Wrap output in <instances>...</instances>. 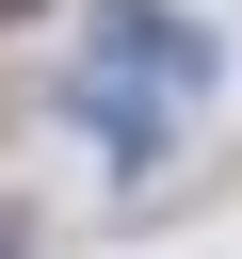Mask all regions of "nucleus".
Returning <instances> with one entry per match:
<instances>
[{
    "mask_svg": "<svg viewBox=\"0 0 242 259\" xmlns=\"http://www.w3.org/2000/svg\"><path fill=\"white\" fill-rule=\"evenodd\" d=\"M81 81H129V97L161 81V97H194V81H210V32H194V16H161V0H113V16H97V65H81Z\"/></svg>",
    "mask_w": 242,
    "mask_h": 259,
    "instance_id": "1",
    "label": "nucleus"
},
{
    "mask_svg": "<svg viewBox=\"0 0 242 259\" xmlns=\"http://www.w3.org/2000/svg\"><path fill=\"white\" fill-rule=\"evenodd\" d=\"M0 259H32V210H16V194H0Z\"/></svg>",
    "mask_w": 242,
    "mask_h": 259,
    "instance_id": "2",
    "label": "nucleus"
},
{
    "mask_svg": "<svg viewBox=\"0 0 242 259\" xmlns=\"http://www.w3.org/2000/svg\"><path fill=\"white\" fill-rule=\"evenodd\" d=\"M32 16H65V0H0V32H32Z\"/></svg>",
    "mask_w": 242,
    "mask_h": 259,
    "instance_id": "3",
    "label": "nucleus"
}]
</instances>
